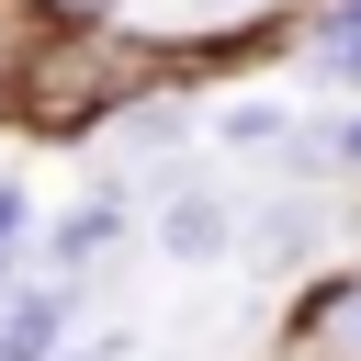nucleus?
Segmentation results:
<instances>
[{"instance_id": "nucleus-1", "label": "nucleus", "mask_w": 361, "mask_h": 361, "mask_svg": "<svg viewBox=\"0 0 361 361\" xmlns=\"http://www.w3.org/2000/svg\"><path fill=\"white\" fill-rule=\"evenodd\" d=\"M147 203H158V248H169L180 271H214V259L237 248V203H226L192 158H169V169L147 180Z\"/></svg>"}, {"instance_id": "nucleus-2", "label": "nucleus", "mask_w": 361, "mask_h": 361, "mask_svg": "<svg viewBox=\"0 0 361 361\" xmlns=\"http://www.w3.org/2000/svg\"><path fill=\"white\" fill-rule=\"evenodd\" d=\"M90 135H102V169H113V192H124V169H135V180H158V169L192 147V113H180L169 90H124Z\"/></svg>"}, {"instance_id": "nucleus-3", "label": "nucleus", "mask_w": 361, "mask_h": 361, "mask_svg": "<svg viewBox=\"0 0 361 361\" xmlns=\"http://www.w3.org/2000/svg\"><path fill=\"white\" fill-rule=\"evenodd\" d=\"M293 361H361V259L350 271H316L305 293H293V338H282Z\"/></svg>"}, {"instance_id": "nucleus-4", "label": "nucleus", "mask_w": 361, "mask_h": 361, "mask_svg": "<svg viewBox=\"0 0 361 361\" xmlns=\"http://www.w3.org/2000/svg\"><path fill=\"white\" fill-rule=\"evenodd\" d=\"M237 248H248V271L293 282V271H305V248H327V203H316V192H282V203L237 214Z\"/></svg>"}, {"instance_id": "nucleus-5", "label": "nucleus", "mask_w": 361, "mask_h": 361, "mask_svg": "<svg viewBox=\"0 0 361 361\" xmlns=\"http://www.w3.org/2000/svg\"><path fill=\"white\" fill-rule=\"evenodd\" d=\"M68 316H79V282L56 271V282H11L0 293V361H45L56 338H68Z\"/></svg>"}, {"instance_id": "nucleus-6", "label": "nucleus", "mask_w": 361, "mask_h": 361, "mask_svg": "<svg viewBox=\"0 0 361 361\" xmlns=\"http://www.w3.org/2000/svg\"><path fill=\"white\" fill-rule=\"evenodd\" d=\"M113 237H124V192H113V180H102V203H79V214H68V226H56V237H45V259H56V271H68V282H79V271H90V259H102V248H113Z\"/></svg>"}, {"instance_id": "nucleus-7", "label": "nucleus", "mask_w": 361, "mask_h": 361, "mask_svg": "<svg viewBox=\"0 0 361 361\" xmlns=\"http://www.w3.org/2000/svg\"><path fill=\"white\" fill-rule=\"evenodd\" d=\"M282 135H293L282 102H237V113H226V147H282Z\"/></svg>"}, {"instance_id": "nucleus-8", "label": "nucleus", "mask_w": 361, "mask_h": 361, "mask_svg": "<svg viewBox=\"0 0 361 361\" xmlns=\"http://www.w3.org/2000/svg\"><path fill=\"white\" fill-rule=\"evenodd\" d=\"M23 23H124V0H23Z\"/></svg>"}, {"instance_id": "nucleus-9", "label": "nucleus", "mask_w": 361, "mask_h": 361, "mask_svg": "<svg viewBox=\"0 0 361 361\" xmlns=\"http://www.w3.org/2000/svg\"><path fill=\"white\" fill-rule=\"evenodd\" d=\"M23 226H34V192H11V180H0V259L23 248Z\"/></svg>"}, {"instance_id": "nucleus-10", "label": "nucleus", "mask_w": 361, "mask_h": 361, "mask_svg": "<svg viewBox=\"0 0 361 361\" xmlns=\"http://www.w3.org/2000/svg\"><path fill=\"white\" fill-rule=\"evenodd\" d=\"M316 147H327V169H361V113H338V124H327Z\"/></svg>"}, {"instance_id": "nucleus-11", "label": "nucleus", "mask_w": 361, "mask_h": 361, "mask_svg": "<svg viewBox=\"0 0 361 361\" xmlns=\"http://www.w3.org/2000/svg\"><path fill=\"white\" fill-rule=\"evenodd\" d=\"M11 79H23V34L0 23V124H11Z\"/></svg>"}, {"instance_id": "nucleus-12", "label": "nucleus", "mask_w": 361, "mask_h": 361, "mask_svg": "<svg viewBox=\"0 0 361 361\" xmlns=\"http://www.w3.org/2000/svg\"><path fill=\"white\" fill-rule=\"evenodd\" d=\"M45 361H124V338H90V350H45Z\"/></svg>"}, {"instance_id": "nucleus-13", "label": "nucleus", "mask_w": 361, "mask_h": 361, "mask_svg": "<svg viewBox=\"0 0 361 361\" xmlns=\"http://www.w3.org/2000/svg\"><path fill=\"white\" fill-rule=\"evenodd\" d=\"M192 11H203V23H226V11H237V23H248V11H259V0H192Z\"/></svg>"}]
</instances>
